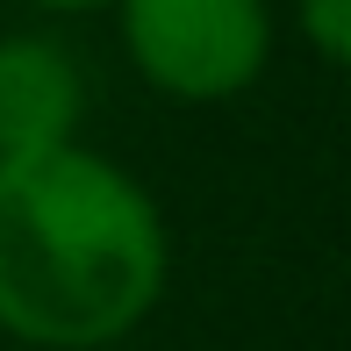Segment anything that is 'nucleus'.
<instances>
[{
  "instance_id": "obj_2",
  "label": "nucleus",
  "mask_w": 351,
  "mask_h": 351,
  "mask_svg": "<svg viewBox=\"0 0 351 351\" xmlns=\"http://www.w3.org/2000/svg\"><path fill=\"white\" fill-rule=\"evenodd\" d=\"M136 72L172 101H230L265 72V0H115Z\"/></svg>"
},
{
  "instance_id": "obj_5",
  "label": "nucleus",
  "mask_w": 351,
  "mask_h": 351,
  "mask_svg": "<svg viewBox=\"0 0 351 351\" xmlns=\"http://www.w3.org/2000/svg\"><path fill=\"white\" fill-rule=\"evenodd\" d=\"M29 8H65L72 14V8H115V0H29Z\"/></svg>"
},
{
  "instance_id": "obj_4",
  "label": "nucleus",
  "mask_w": 351,
  "mask_h": 351,
  "mask_svg": "<svg viewBox=\"0 0 351 351\" xmlns=\"http://www.w3.org/2000/svg\"><path fill=\"white\" fill-rule=\"evenodd\" d=\"M301 36L337 72H351V0H301Z\"/></svg>"
},
{
  "instance_id": "obj_1",
  "label": "nucleus",
  "mask_w": 351,
  "mask_h": 351,
  "mask_svg": "<svg viewBox=\"0 0 351 351\" xmlns=\"http://www.w3.org/2000/svg\"><path fill=\"white\" fill-rule=\"evenodd\" d=\"M165 222L115 158L65 143L0 158V330L36 351H93L151 315Z\"/></svg>"
},
{
  "instance_id": "obj_3",
  "label": "nucleus",
  "mask_w": 351,
  "mask_h": 351,
  "mask_svg": "<svg viewBox=\"0 0 351 351\" xmlns=\"http://www.w3.org/2000/svg\"><path fill=\"white\" fill-rule=\"evenodd\" d=\"M86 79L58 36H0V158H43L79 143Z\"/></svg>"
}]
</instances>
